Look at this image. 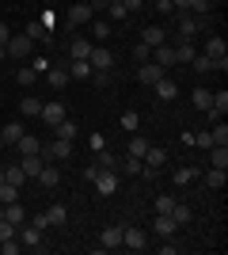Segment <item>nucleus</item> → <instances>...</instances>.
<instances>
[{"label": "nucleus", "instance_id": "f257e3e1", "mask_svg": "<svg viewBox=\"0 0 228 255\" xmlns=\"http://www.w3.org/2000/svg\"><path fill=\"white\" fill-rule=\"evenodd\" d=\"M171 19H175V31H179V38H186V42H190L198 31H206V27H209V15H194V11H175Z\"/></svg>", "mask_w": 228, "mask_h": 255}, {"label": "nucleus", "instance_id": "f03ea898", "mask_svg": "<svg viewBox=\"0 0 228 255\" xmlns=\"http://www.w3.org/2000/svg\"><path fill=\"white\" fill-rule=\"evenodd\" d=\"M87 179L95 183V191L103 194V198H110V194L118 191V171L114 168H87Z\"/></svg>", "mask_w": 228, "mask_h": 255}, {"label": "nucleus", "instance_id": "7ed1b4c3", "mask_svg": "<svg viewBox=\"0 0 228 255\" xmlns=\"http://www.w3.org/2000/svg\"><path fill=\"white\" fill-rule=\"evenodd\" d=\"M15 236H19V244L23 248H31V252H46V244H42V229H34V225H15Z\"/></svg>", "mask_w": 228, "mask_h": 255}, {"label": "nucleus", "instance_id": "20e7f679", "mask_svg": "<svg viewBox=\"0 0 228 255\" xmlns=\"http://www.w3.org/2000/svg\"><path fill=\"white\" fill-rule=\"evenodd\" d=\"M4 53H8V57H15V61H27V57L34 53V42L27 38V34H11L8 46H4Z\"/></svg>", "mask_w": 228, "mask_h": 255}, {"label": "nucleus", "instance_id": "39448f33", "mask_svg": "<svg viewBox=\"0 0 228 255\" xmlns=\"http://www.w3.org/2000/svg\"><path fill=\"white\" fill-rule=\"evenodd\" d=\"M122 248H130V252H141V248H149V236H145V229H137V225H122Z\"/></svg>", "mask_w": 228, "mask_h": 255}, {"label": "nucleus", "instance_id": "423d86ee", "mask_svg": "<svg viewBox=\"0 0 228 255\" xmlns=\"http://www.w3.org/2000/svg\"><path fill=\"white\" fill-rule=\"evenodd\" d=\"M87 65H91V69H114V53H110L103 42H95L91 53H87Z\"/></svg>", "mask_w": 228, "mask_h": 255}, {"label": "nucleus", "instance_id": "0eeeda50", "mask_svg": "<svg viewBox=\"0 0 228 255\" xmlns=\"http://www.w3.org/2000/svg\"><path fill=\"white\" fill-rule=\"evenodd\" d=\"M73 156V141H50V145H42V160H69Z\"/></svg>", "mask_w": 228, "mask_h": 255}, {"label": "nucleus", "instance_id": "6e6552de", "mask_svg": "<svg viewBox=\"0 0 228 255\" xmlns=\"http://www.w3.org/2000/svg\"><path fill=\"white\" fill-rule=\"evenodd\" d=\"M206 53H209V57H213V61L221 65V69L228 65V42L221 38V34H209V42H206Z\"/></svg>", "mask_w": 228, "mask_h": 255}, {"label": "nucleus", "instance_id": "1a4fd4ad", "mask_svg": "<svg viewBox=\"0 0 228 255\" xmlns=\"http://www.w3.org/2000/svg\"><path fill=\"white\" fill-rule=\"evenodd\" d=\"M163 76H167V69H163V65H156V61H145L141 69H137V80H141V84H156V80H163Z\"/></svg>", "mask_w": 228, "mask_h": 255}, {"label": "nucleus", "instance_id": "9d476101", "mask_svg": "<svg viewBox=\"0 0 228 255\" xmlns=\"http://www.w3.org/2000/svg\"><path fill=\"white\" fill-rule=\"evenodd\" d=\"M91 15H95L91 4H73V8H69V27H87Z\"/></svg>", "mask_w": 228, "mask_h": 255}, {"label": "nucleus", "instance_id": "9b49d317", "mask_svg": "<svg viewBox=\"0 0 228 255\" xmlns=\"http://www.w3.org/2000/svg\"><path fill=\"white\" fill-rule=\"evenodd\" d=\"M42 152H27V156H19V168H23V175H27V179H34V175H38V171H42Z\"/></svg>", "mask_w": 228, "mask_h": 255}, {"label": "nucleus", "instance_id": "f8f14e48", "mask_svg": "<svg viewBox=\"0 0 228 255\" xmlns=\"http://www.w3.org/2000/svg\"><path fill=\"white\" fill-rule=\"evenodd\" d=\"M38 118H42V122H50V126H57V122H65V107L61 103H42V111H38Z\"/></svg>", "mask_w": 228, "mask_h": 255}, {"label": "nucleus", "instance_id": "ddd939ff", "mask_svg": "<svg viewBox=\"0 0 228 255\" xmlns=\"http://www.w3.org/2000/svg\"><path fill=\"white\" fill-rule=\"evenodd\" d=\"M152 88H156V99H163V103H171V99L179 96V84H175L171 76H163V80H156Z\"/></svg>", "mask_w": 228, "mask_h": 255}, {"label": "nucleus", "instance_id": "4468645a", "mask_svg": "<svg viewBox=\"0 0 228 255\" xmlns=\"http://www.w3.org/2000/svg\"><path fill=\"white\" fill-rule=\"evenodd\" d=\"M175 233H179V225H175L171 213H156V236L167 240V236H175Z\"/></svg>", "mask_w": 228, "mask_h": 255}, {"label": "nucleus", "instance_id": "2eb2a0df", "mask_svg": "<svg viewBox=\"0 0 228 255\" xmlns=\"http://www.w3.org/2000/svg\"><path fill=\"white\" fill-rule=\"evenodd\" d=\"M99 248H122V225H110V229H103V236H99Z\"/></svg>", "mask_w": 228, "mask_h": 255}, {"label": "nucleus", "instance_id": "dca6fc26", "mask_svg": "<svg viewBox=\"0 0 228 255\" xmlns=\"http://www.w3.org/2000/svg\"><path fill=\"white\" fill-rule=\"evenodd\" d=\"M149 61L163 65V69H171V65H175V46H167V42H163V46H156V50H152V57H149Z\"/></svg>", "mask_w": 228, "mask_h": 255}, {"label": "nucleus", "instance_id": "f3484780", "mask_svg": "<svg viewBox=\"0 0 228 255\" xmlns=\"http://www.w3.org/2000/svg\"><path fill=\"white\" fill-rule=\"evenodd\" d=\"M141 42L149 46V50H156V46L167 42V31H160V27H145V31H141Z\"/></svg>", "mask_w": 228, "mask_h": 255}, {"label": "nucleus", "instance_id": "a211bd4d", "mask_svg": "<svg viewBox=\"0 0 228 255\" xmlns=\"http://www.w3.org/2000/svg\"><path fill=\"white\" fill-rule=\"evenodd\" d=\"M91 46L95 42H87V38H73V42H69V57H73V61H87Z\"/></svg>", "mask_w": 228, "mask_h": 255}, {"label": "nucleus", "instance_id": "6ab92c4d", "mask_svg": "<svg viewBox=\"0 0 228 255\" xmlns=\"http://www.w3.org/2000/svg\"><path fill=\"white\" fill-rule=\"evenodd\" d=\"M202 183H206L209 191H221V187L228 183V171H225V168H209V171H206V179H202Z\"/></svg>", "mask_w": 228, "mask_h": 255}, {"label": "nucleus", "instance_id": "aec40b11", "mask_svg": "<svg viewBox=\"0 0 228 255\" xmlns=\"http://www.w3.org/2000/svg\"><path fill=\"white\" fill-rule=\"evenodd\" d=\"M23 133H27V129H23V122H8V126L0 129V137H4V145H8V149L23 137Z\"/></svg>", "mask_w": 228, "mask_h": 255}, {"label": "nucleus", "instance_id": "412c9836", "mask_svg": "<svg viewBox=\"0 0 228 255\" xmlns=\"http://www.w3.org/2000/svg\"><path fill=\"white\" fill-rule=\"evenodd\" d=\"M15 149H19V156H27V152H42V141L34 137V133H23V137L15 141Z\"/></svg>", "mask_w": 228, "mask_h": 255}, {"label": "nucleus", "instance_id": "4be33fe9", "mask_svg": "<svg viewBox=\"0 0 228 255\" xmlns=\"http://www.w3.org/2000/svg\"><path fill=\"white\" fill-rule=\"evenodd\" d=\"M34 179L42 183V187H50V191H54L57 183H61V171H57V168H50V164H42V171H38Z\"/></svg>", "mask_w": 228, "mask_h": 255}, {"label": "nucleus", "instance_id": "5701e85b", "mask_svg": "<svg viewBox=\"0 0 228 255\" xmlns=\"http://www.w3.org/2000/svg\"><path fill=\"white\" fill-rule=\"evenodd\" d=\"M209 168H225L228 171V145H213V149H209Z\"/></svg>", "mask_w": 228, "mask_h": 255}, {"label": "nucleus", "instance_id": "b1692460", "mask_svg": "<svg viewBox=\"0 0 228 255\" xmlns=\"http://www.w3.org/2000/svg\"><path fill=\"white\" fill-rule=\"evenodd\" d=\"M190 69H194V73H213V69H221V65L213 61L209 53H194V61H190Z\"/></svg>", "mask_w": 228, "mask_h": 255}, {"label": "nucleus", "instance_id": "393cba45", "mask_svg": "<svg viewBox=\"0 0 228 255\" xmlns=\"http://www.w3.org/2000/svg\"><path fill=\"white\" fill-rule=\"evenodd\" d=\"M194 46H190V42H186V38H183V42H179V46H175V65H190V61H194Z\"/></svg>", "mask_w": 228, "mask_h": 255}, {"label": "nucleus", "instance_id": "a878e982", "mask_svg": "<svg viewBox=\"0 0 228 255\" xmlns=\"http://www.w3.org/2000/svg\"><path fill=\"white\" fill-rule=\"evenodd\" d=\"M4 221H11V225H23V221H27V210H23L19 202H8V206H4Z\"/></svg>", "mask_w": 228, "mask_h": 255}, {"label": "nucleus", "instance_id": "bb28decb", "mask_svg": "<svg viewBox=\"0 0 228 255\" xmlns=\"http://www.w3.org/2000/svg\"><path fill=\"white\" fill-rule=\"evenodd\" d=\"M46 80H50V88L61 92V88L69 84V69H46Z\"/></svg>", "mask_w": 228, "mask_h": 255}, {"label": "nucleus", "instance_id": "cd10ccee", "mask_svg": "<svg viewBox=\"0 0 228 255\" xmlns=\"http://www.w3.org/2000/svg\"><path fill=\"white\" fill-rule=\"evenodd\" d=\"M91 73H95V69H91L87 61H73L69 65V76H73V80H91Z\"/></svg>", "mask_w": 228, "mask_h": 255}, {"label": "nucleus", "instance_id": "c85d7f7f", "mask_svg": "<svg viewBox=\"0 0 228 255\" xmlns=\"http://www.w3.org/2000/svg\"><path fill=\"white\" fill-rule=\"evenodd\" d=\"M46 221H50V225H65V221H69V210H65L61 202H54L50 210H46Z\"/></svg>", "mask_w": 228, "mask_h": 255}, {"label": "nucleus", "instance_id": "c756f323", "mask_svg": "<svg viewBox=\"0 0 228 255\" xmlns=\"http://www.w3.org/2000/svg\"><path fill=\"white\" fill-rule=\"evenodd\" d=\"M171 183H175V187H190V183H198V168H179Z\"/></svg>", "mask_w": 228, "mask_h": 255}, {"label": "nucleus", "instance_id": "7c9ffc66", "mask_svg": "<svg viewBox=\"0 0 228 255\" xmlns=\"http://www.w3.org/2000/svg\"><path fill=\"white\" fill-rule=\"evenodd\" d=\"M34 80H38V73H34L31 65H23L19 73H15V84H19V88H34Z\"/></svg>", "mask_w": 228, "mask_h": 255}, {"label": "nucleus", "instance_id": "2f4dec72", "mask_svg": "<svg viewBox=\"0 0 228 255\" xmlns=\"http://www.w3.org/2000/svg\"><path fill=\"white\" fill-rule=\"evenodd\" d=\"M145 152H149V141H145V137H137V133H133V137H130V149H126V156H137V160H141Z\"/></svg>", "mask_w": 228, "mask_h": 255}, {"label": "nucleus", "instance_id": "473e14b6", "mask_svg": "<svg viewBox=\"0 0 228 255\" xmlns=\"http://www.w3.org/2000/svg\"><path fill=\"white\" fill-rule=\"evenodd\" d=\"M171 217H175V225H179V229H183V225H190V206H186V202H175V206H171Z\"/></svg>", "mask_w": 228, "mask_h": 255}, {"label": "nucleus", "instance_id": "72a5a7b5", "mask_svg": "<svg viewBox=\"0 0 228 255\" xmlns=\"http://www.w3.org/2000/svg\"><path fill=\"white\" fill-rule=\"evenodd\" d=\"M27 38H31V42H46V38H50V27H42V23H31V27H27Z\"/></svg>", "mask_w": 228, "mask_h": 255}, {"label": "nucleus", "instance_id": "f704fd0d", "mask_svg": "<svg viewBox=\"0 0 228 255\" xmlns=\"http://www.w3.org/2000/svg\"><path fill=\"white\" fill-rule=\"evenodd\" d=\"M23 179H27V175H23V168H19V164H8V168H4V183H11V187H19Z\"/></svg>", "mask_w": 228, "mask_h": 255}, {"label": "nucleus", "instance_id": "c9c22d12", "mask_svg": "<svg viewBox=\"0 0 228 255\" xmlns=\"http://www.w3.org/2000/svg\"><path fill=\"white\" fill-rule=\"evenodd\" d=\"M209 103H213V92H209V88H194V107L198 111H209Z\"/></svg>", "mask_w": 228, "mask_h": 255}, {"label": "nucleus", "instance_id": "e433bc0d", "mask_svg": "<svg viewBox=\"0 0 228 255\" xmlns=\"http://www.w3.org/2000/svg\"><path fill=\"white\" fill-rule=\"evenodd\" d=\"M57 137H61V141H73L76 137V133H80V129H76V122H69V118H65V122H57Z\"/></svg>", "mask_w": 228, "mask_h": 255}, {"label": "nucleus", "instance_id": "4c0bfd02", "mask_svg": "<svg viewBox=\"0 0 228 255\" xmlns=\"http://www.w3.org/2000/svg\"><path fill=\"white\" fill-rule=\"evenodd\" d=\"M209 137H213V145H228V126L221 122V118L213 122V129H209Z\"/></svg>", "mask_w": 228, "mask_h": 255}, {"label": "nucleus", "instance_id": "58836bf2", "mask_svg": "<svg viewBox=\"0 0 228 255\" xmlns=\"http://www.w3.org/2000/svg\"><path fill=\"white\" fill-rule=\"evenodd\" d=\"M19 111H23V115H27V118H38V111H42V103H38V99H34V96H27V99H23V103H19Z\"/></svg>", "mask_w": 228, "mask_h": 255}, {"label": "nucleus", "instance_id": "ea45409f", "mask_svg": "<svg viewBox=\"0 0 228 255\" xmlns=\"http://www.w3.org/2000/svg\"><path fill=\"white\" fill-rule=\"evenodd\" d=\"M0 202H19V187H11V183H0Z\"/></svg>", "mask_w": 228, "mask_h": 255}, {"label": "nucleus", "instance_id": "a19ab883", "mask_svg": "<svg viewBox=\"0 0 228 255\" xmlns=\"http://www.w3.org/2000/svg\"><path fill=\"white\" fill-rule=\"evenodd\" d=\"M110 15V19H126V15H130V11H126V4H122V0H110L107 8H103Z\"/></svg>", "mask_w": 228, "mask_h": 255}, {"label": "nucleus", "instance_id": "79ce46f5", "mask_svg": "<svg viewBox=\"0 0 228 255\" xmlns=\"http://www.w3.org/2000/svg\"><path fill=\"white\" fill-rule=\"evenodd\" d=\"M91 31H95V42H107V38H110V23L95 19V23H91Z\"/></svg>", "mask_w": 228, "mask_h": 255}, {"label": "nucleus", "instance_id": "37998d69", "mask_svg": "<svg viewBox=\"0 0 228 255\" xmlns=\"http://www.w3.org/2000/svg\"><path fill=\"white\" fill-rule=\"evenodd\" d=\"M179 202V198H175V194H160V198H156V213H171V206Z\"/></svg>", "mask_w": 228, "mask_h": 255}, {"label": "nucleus", "instance_id": "c03bdc74", "mask_svg": "<svg viewBox=\"0 0 228 255\" xmlns=\"http://www.w3.org/2000/svg\"><path fill=\"white\" fill-rule=\"evenodd\" d=\"M137 126H141V118L133 115V111H126V115H122V129H126V133H133Z\"/></svg>", "mask_w": 228, "mask_h": 255}, {"label": "nucleus", "instance_id": "a18cd8bd", "mask_svg": "<svg viewBox=\"0 0 228 255\" xmlns=\"http://www.w3.org/2000/svg\"><path fill=\"white\" fill-rule=\"evenodd\" d=\"M190 145H198V149H213V137H209V129H206V133H190Z\"/></svg>", "mask_w": 228, "mask_h": 255}, {"label": "nucleus", "instance_id": "49530a36", "mask_svg": "<svg viewBox=\"0 0 228 255\" xmlns=\"http://www.w3.org/2000/svg\"><path fill=\"white\" fill-rule=\"evenodd\" d=\"M19 236H11V240H4V244H0V255H19Z\"/></svg>", "mask_w": 228, "mask_h": 255}, {"label": "nucleus", "instance_id": "de8ad7c7", "mask_svg": "<svg viewBox=\"0 0 228 255\" xmlns=\"http://www.w3.org/2000/svg\"><path fill=\"white\" fill-rule=\"evenodd\" d=\"M122 168L130 171V175H141V168H145V164H141L137 156H126V160H122Z\"/></svg>", "mask_w": 228, "mask_h": 255}, {"label": "nucleus", "instance_id": "09e8293b", "mask_svg": "<svg viewBox=\"0 0 228 255\" xmlns=\"http://www.w3.org/2000/svg\"><path fill=\"white\" fill-rule=\"evenodd\" d=\"M99 168H118V156H114V152H103V149H99Z\"/></svg>", "mask_w": 228, "mask_h": 255}, {"label": "nucleus", "instance_id": "8fccbe9b", "mask_svg": "<svg viewBox=\"0 0 228 255\" xmlns=\"http://www.w3.org/2000/svg\"><path fill=\"white\" fill-rule=\"evenodd\" d=\"M152 8L160 11V15H175V4H171V0H152Z\"/></svg>", "mask_w": 228, "mask_h": 255}, {"label": "nucleus", "instance_id": "3c124183", "mask_svg": "<svg viewBox=\"0 0 228 255\" xmlns=\"http://www.w3.org/2000/svg\"><path fill=\"white\" fill-rule=\"evenodd\" d=\"M133 57H137V61H149V57H152V50H149L145 42H137V46H133Z\"/></svg>", "mask_w": 228, "mask_h": 255}, {"label": "nucleus", "instance_id": "603ef678", "mask_svg": "<svg viewBox=\"0 0 228 255\" xmlns=\"http://www.w3.org/2000/svg\"><path fill=\"white\" fill-rule=\"evenodd\" d=\"M122 4H126V11H141L145 8V0H122Z\"/></svg>", "mask_w": 228, "mask_h": 255}, {"label": "nucleus", "instance_id": "864d4df0", "mask_svg": "<svg viewBox=\"0 0 228 255\" xmlns=\"http://www.w3.org/2000/svg\"><path fill=\"white\" fill-rule=\"evenodd\" d=\"M103 145H107V137H103V133H91V149L99 152V149H103Z\"/></svg>", "mask_w": 228, "mask_h": 255}, {"label": "nucleus", "instance_id": "5fc2aeb1", "mask_svg": "<svg viewBox=\"0 0 228 255\" xmlns=\"http://www.w3.org/2000/svg\"><path fill=\"white\" fill-rule=\"evenodd\" d=\"M31 225H34V229H50V221H46V213H34V221H31Z\"/></svg>", "mask_w": 228, "mask_h": 255}, {"label": "nucleus", "instance_id": "6e6d98bb", "mask_svg": "<svg viewBox=\"0 0 228 255\" xmlns=\"http://www.w3.org/2000/svg\"><path fill=\"white\" fill-rule=\"evenodd\" d=\"M4 149H8V145H4V137H0V152H4Z\"/></svg>", "mask_w": 228, "mask_h": 255}, {"label": "nucleus", "instance_id": "4d7b16f0", "mask_svg": "<svg viewBox=\"0 0 228 255\" xmlns=\"http://www.w3.org/2000/svg\"><path fill=\"white\" fill-rule=\"evenodd\" d=\"M0 183H4V168H0Z\"/></svg>", "mask_w": 228, "mask_h": 255}, {"label": "nucleus", "instance_id": "13d9d810", "mask_svg": "<svg viewBox=\"0 0 228 255\" xmlns=\"http://www.w3.org/2000/svg\"><path fill=\"white\" fill-rule=\"evenodd\" d=\"M103 4H110V0H103Z\"/></svg>", "mask_w": 228, "mask_h": 255}]
</instances>
